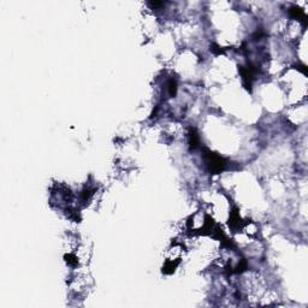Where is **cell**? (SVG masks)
Segmentation results:
<instances>
[{
	"label": "cell",
	"instance_id": "6da1fadb",
	"mask_svg": "<svg viewBox=\"0 0 308 308\" xmlns=\"http://www.w3.org/2000/svg\"><path fill=\"white\" fill-rule=\"evenodd\" d=\"M205 159L206 165L212 173L221 172L222 170H224V167L227 166V161H225L224 158L216 155L215 153H211V152H209V154L205 155Z\"/></svg>",
	"mask_w": 308,
	"mask_h": 308
}]
</instances>
